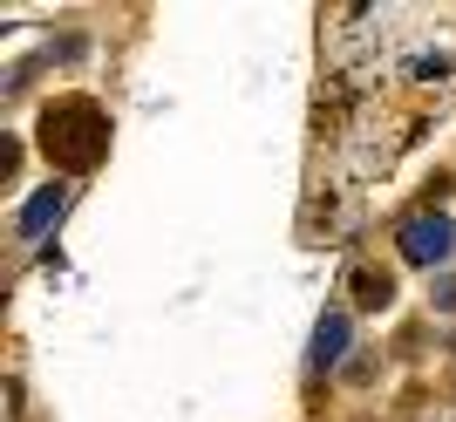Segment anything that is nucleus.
<instances>
[{
	"instance_id": "nucleus-1",
	"label": "nucleus",
	"mask_w": 456,
	"mask_h": 422,
	"mask_svg": "<svg viewBox=\"0 0 456 422\" xmlns=\"http://www.w3.org/2000/svg\"><path fill=\"white\" fill-rule=\"evenodd\" d=\"M41 143L61 157V164H95L102 143H110V123L95 102H55V110L41 116Z\"/></svg>"
},
{
	"instance_id": "nucleus-2",
	"label": "nucleus",
	"mask_w": 456,
	"mask_h": 422,
	"mask_svg": "<svg viewBox=\"0 0 456 422\" xmlns=\"http://www.w3.org/2000/svg\"><path fill=\"white\" fill-rule=\"evenodd\" d=\"M450 252H456V231H450V218L422 211V218H409V225H402V259H409V266H443Z\"/></svg>"
},
{
	"instance_id": "nucleus-3",
	"label": "nucleus",
	"mask_w": 456,
	"mask_h": 422,
	"mask_svg": "<svg viewBox=\"0 0 456 422\" xmlns=\"http://www.w3.org/2000/svg\"><path fill=\"white\" fill-rule=\"evenodd\" d=\"M61 211H69V184H61V177H55V184H41V191L28 198V205H20L14 231H20V239H28V246H35L41 231H48V225H55V218H61Z\"/></svg>"
},
{
	"instance_id": "nucleus-4",
	"label": "nucleus",
	"mask_w": 456,
	"mask_h": 422,
	"mask_svg": "<svg viewBox=\"0 0 456 422\" xmlns=\"http://www.w3.org/2000/svg\"><path fill=\"white\" fill-rule=\"evenodd\" d=\"M347 341H354V321H347V307H327L321 327H314V354H306V361H314V368H334V361L347 354Z\"/></svg>"
},
{
	"instance_id": "nucleus-5",
	"label": "nucleus",
	"mask_w": 456,
	"mask_h": 422,
	"mask_svg": "<svg viewBox=\"0 0 456 422\" xmlns=\"http://www.w3.org/2000/svg\"><path fill=\"white\" fill-rule=\"evenodd\" d=\"M354 300H362V307H388V300H395V280H388V272H354Z\"/></svg>"
}]
</instances>
